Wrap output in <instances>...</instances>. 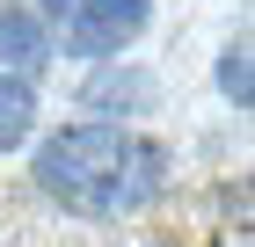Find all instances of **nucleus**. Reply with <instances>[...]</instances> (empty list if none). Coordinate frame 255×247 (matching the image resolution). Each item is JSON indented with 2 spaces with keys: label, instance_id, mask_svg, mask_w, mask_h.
<instances>
[{
  "label": "nucleus",
  "instance_id": "nucleus-5",
  "mask_svg": "<svg viewBox=\"0 0 255 247\" xmlns=\"http://www.w3.org/2000/svg\"><path fill=\"white\" fill-rule=\"evenodd\" d=\"M37 131V80H0V153Z\"/></svg>",
  "mask_w": 255,
  "mask_h": 247
},
{
  "label": "nucleus",
  "instance_id": "nucleus-6",
  "mask_svg": "<svg viewBox=\"0 0 255 247\" xmlns=\"http://www.w3.org/2000/svg\"><path fill=\"white\" fill-rule=\"evenodd\" d=\"M219 87L234 95V109H248V44H226L219 51Z\"/></svg>",
  "mask_w": 255,
  "mask_h": 247
},
{
  "label": "nucleus",
  "instance_id": "nucleus-4",
  "mask_svg": "<svg viewBox=\"0 0 255 247\" xmlns=\"http://www.w3.org/2000/svg\"><path fill=\"white\" fill-rule=\"evenodd\" d=\"M88 109H102V116H131V109H153V80L146 73H102V80H88Z\"/></svg>",
  "mask_w": 255,
  "mask_h": 247
},
{
  "label": "nucleus",
  "instance_id": "nucleus-7",
  "mask_svg": "<svg viewBox=\"0 0 255 247\" xmlns=\"http://www.w3.org/2000/svg\"><path fill=\"white\" fill-rule=\"evenodd\" d=\"M131 247H182V240H131Z\"/></svg>",
  "mask_w": 255,
  "mask_h": 247
},
{
  "label": "nucleus",
  "instance_id": "nucleus-1",
  "mask_svg": "<svg viewBox=\"0 0 255 247\" xmlns=\"http://www.w3.org/2000/svg\"><path fill=\"white\" fill-rule=\"evenodd\" d=\"M29 182L66 218L117 226V218H138V211H153L168 196L175 153L146 131H124V124H59L51 138H37Z\"/></svg>",
  "mask_w": 255,
  "mask_h": 247
},
{
  "label": "nucleus",
  "instance_id": "nucleus-3",
  "mask_svg": "<svg viewBox=\"0 0 255 247\" xmlns=\"http://www.w3.org/2000/svg\"><path fill=\"white\" fill-rule=\"evenodd\" d=\"M44 66H51V37L37 29V15L0 0V80H37Z\"/></svg>",
  "mask_w": 255,
  "mask_h": 247
},
{
  "label": "nucleus",
  "instance_id": "nucleus-2",
  "mask_svg": "<svg viewBox=\"0 0 255 247\" xmlns=\"http://www.w3.org/2000/svg\"><path fill=\"white\" fill-rule=\"evenodd\" d=\"M153 22V0H37V29L66 58H124Z\"/></svg>",
  "mask_w": 255,
  "mask_h": 247
}]
</instances>
